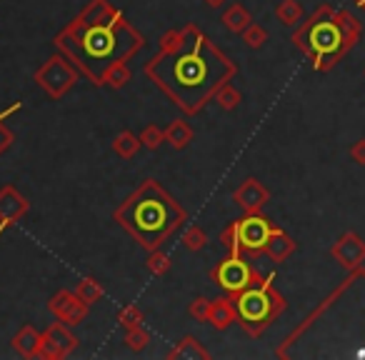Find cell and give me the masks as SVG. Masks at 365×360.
<instances>
[{"label":"cell","instance_id":"obj_5","mask_svg":"<svg viewBox=\"0 0 365 360\" xmlns=\"http://www.w3.org/2000/svg\"><path fill=\"white\" fill-rule=\"evenodd\" d=\"M275 273H268L235 295V310H238V323L250 338H260L280 315L288 308V300L273 285Z\"/></svg>","mask_w":365,"mask_h":360},{"label":"cell","instance_id":"obj_19","mask_svg":"<svg viewBox=\"0 0 365 360\" xmlns=\"http://www.w3.org/2000/svg\"><path fill=\"white\" fill-rule=\"evenodd\" d=\"M220 23H223L228 33L240 36V33H243L245 28L253 23V16H250V11L243 6V3H230V6L220 13Z\"/></svg>","mask_w":365,"mask_h":360},{"label":"cell","instance_id":"obj_14","mask_svg":"<svg viewBox=\"0 0 365 360\" xmlns=\"http://www.w3.org/2000/svg\"><path fill=\"white\" fill-rule=\"evenodd\" d=\"M28 210H31V200L16 185H3L0 188V220L18 223L21 218H26Z\"/></svg>","mask_w":365,"mask_h":360},{"label":"cell","instance_id":"obj_34","mask_svg":"<svg viewBox=\"0 0 365 360\" xmlns=\"http://www.w3.org/2000/svg\"><path fill=\"white\" fill-rule=\"evenodd\" d=\"M203 3H205L208 8H223L225 3H228V0H203Z\"/></svg>","mask_w":365,"mask_h":360},{"label":"cell","instance_id":"obj_27","mask_svg":"<svg viewBox=\"0 0 365 360\" xmlns=\"http://www.w3.org/2000/svg\"><path fill=\"white\" fill-rule=\"evenodd\" d=\"M215 103H218L223 110H235V108L243 103V96H240V91L233 86V83H225L223 88H218V93H215V98H213Z\"/></svg>","mask_w":365,"mask_h":360},{"label":"cell","instance_id":"obj_23","mask_svg":"<svg viewBox=\"0 0 365 360\" xmlns=\"http://www.w3.org/2000/svg\"><path fill=\"white\" fill-rule=\"evenodd\" d=\"M23 108V103L18 101V103H13L11 108H8V110H3L0 113V155H6L8 150H11V145L13 143H16V133L11 130V128L6 125V120L8 118L13 115V113H18Z\"/></svg>","mask_w":365,"mask_h":360},{"label":"cell","instance_id":"obj_2","mask_svg":"<svg viewBox=\"0 0 365 360\" xmlns=\"http://www.w3.org/2000/svg\"><path fill=\"white\" fill-rule=\"evenodd\" d=\"M53 46L91 86L120 91L130 83L128 63L145 48V36L110 0H91L53 36Z\"/></svg>","mask_w":365,"mask_h":360},{"label":"cell","instance_id":"obj_24","mask_svg":"<svg viewBox=\"0 0 365 360\" xmlns=\"http://www.w3.org/2000/svg\"><path fill=\"white\" fill-rule=\"evenodd\" d=\"M180 243H182V248H188L190 253H198V250H203L205 245H208V233H205L200 225H188V228L182 230V235H180Z\"/></svg>","mask_w":365,"mask_h":360},{"label":"cell","instance_id":"obj_10","mask_svg":"<svg viewBox=\"0 0 365 360\" xmlns=\"http://www.w3.org/2000/svg\"><path fill=\"white\" fill-rule=\"evenodd\" d=\"M41 335H43L41 358H46V360H63V358H68V355H71L78 345H81L78 335L73 333L71 325L63 323V320L51 323Z\"/></svg>","mask_w":365,"mask_h":360},{"label":"cell","instance_id":"obj_17","mask_svg":"<svg viewBox=\"0 0 365 360\" xmlns=\"http://www.w3.org/2000/svg\"><path fill=\"white\" fill-rule=\"evenodd\" d=\"M295 250H298V243H295L293 238H290L288 233H285L283 228H278L273 235H270L268 245H265V253L273 263H285L288 258H293Z\"/></svg>","mask_w":365,"mask_h":360},{"label":"cell","instance_id":"obj_35","mask_svg":"<svg viewBox=\"0 0 365 360\" xmlns=\"http://www.w3.org/2000/svg\"><path fill=\"white\" fill-rule=\"evenodd\" d=\"M13 223H6V220H0V238H3V233H6L8 228H11Z\"/></svg>","mask_w":365,"mask_h":360},{"label":"cell","instance_id":"obj_12","mask_svg":"<svg viewBox=\"0 0 365 360\" xmlns=\"http://www.w3.org/2000/svg\"><path fill=\"white\" fill-rule=\"evenodd\" d=\"M330 258L345 270H358L365 263V240L358 233L348 230L333 245H330Z\"/></svg>","mask_w":365,"mask_h":360},{"label":"cell","instance_id":"obj_22","mask_svg":"<svg viewBox=\"0 0 365 360\" xmlns=\"http://www.w3.org/2000/svg\"><path fill=\"white\" fill-rule=\"evenodd\" d=\"M275 18L285 28H295L303 21V6H300L298 0H280L278 6H275Z\"/></svg>","mask_w":365,"mask_h":360},{"label":"cell","instance_id":"obj_29","mask_svg":"<svg viewBox=\"0 0 365 360\" xmlns=\"http://www.w3.org/2000/svg\"><path fill=\"white\" fill-rule=\"evenodd\" d=\"M240 38H243V43L250 51H260V48L268 43V31H265L263 26H258V23H250V26L240 33Z\"/></svg>","mask_w":365,"mask_h":360},{"label":"cell","instance_id":"obj_31","mask_svg":"<svg viewBox=\"0 0 365 360\" xmlns=\"http://www.w3.org/2000/svg\"><path fill=\"white\" fill-rule=\"evenodd\" d=\"M118 325L120 328H135V325H143V310L138 308V305H125V308H120V313H118Z\"/></svg>","mask_w":365,"mask_h":360},{"label":"cell","instance_id":"obj_32","mask_svg":"<svg viewBox=\"0 0 365 360\" xmlns=\"http://www.w3.org/2000/svg\"><path fill=\"white\" fill-rule=\"evenodd\" d=\"M188 315L193 320H198V323H208V318H210V300L203 298V295H198V298H195L193 303L188 305Z\"/></svg>","mask_w":365,"mask_h":360},{"label":"cell","instance_id":"obj_15","mask_svg":"<svg viewBox=\"0 0 365 360\" xmlns=\"http://www.w3.org/2000/svg\"><path fill=\"white\" fill-rule=\"evenodd\" d=\"M41 343H43V335L38 333L33 325H23L16 335H13L11 345L21 358H41Z\"/></svg>","mask_w":365,"mask_h":360},{"label":"cell","instance_id":"obj_21","mask_svg":"<svg viewBox=\"0 0 365 360\" xmlns=\"http://www.w3.org/2000/svg\"><path fill=\"white\" fill-rule=\"evenodd\" d=\"M140 148H143L140 135H135V133H130V130H120L113 138V153H115L120 160H133Z\"/></svg>","mask_w":365,"mask_h":360},{"label":"cell","instance_id":"obj_11","mask_svg":"<svg viewBox=\"0 0 365 360\" xmlns=\"http://www.w3.org/2000/svg\"><path fill=\"white\" fill-rule=\"evenodd\" d=\"M48 310H51L56 320H63V323H68L73 328V325H81L83 320L88 318L91 305L83 303V300L78 298L76 290L63 288V290H58L51 300H48Z\"/></svg>","mask_w":365,"mask_h":360},{"label":"cell","instance_id":"obj_30","mask_svg":"<svg viewBox=\"0 0 365 360\" xmlns=\"http://www.w3.org/2000/svg\"><path fill=\"white\" fill-rule=\"evenodd\" d=\"M140 143L148 148V150H158V148L165 143V130L158 128L155 123H148V125L140 130Z\"/></svg>","mask_w":365,"mask_h":360},{"label":"cell","instance_id":"obj_36","mask_svg":"<svg viewBox=\"0 0 365 360\" xmlns=\"http://www.w3.org/2000/svg\"><path fill=\"white\" fill-rule=\"evenodd\" d=\"M353 3H355V6H358V8H360V11H363V13H365V0H353Z\"/></svg>","mask_w":365,"mask_h":360},{"label":"cell","instance_id":"obj_16","mask_svg":"<svg viewBox=\"0 0 365 360\" xmlns=\"http://www.w3.org/2000/svg\"><path fill=\"white\" fill-rule=\"evenodd\" d=\"M208 323L215 330H228L233 323H238V310H235V300L230 295L225 298H215L210 300V318Z\"/></svg>","mask_w":365,"mask_h":360},{"label":"cell","instance_id":"obj_18","mask_svg":"<svg viewBox=\"0 0 365 360\" xmlns=\"http://www.w3.org/2000/svg\"><path fill=\"white\" fill-rule=\"evenodd\" d=\"M168 358L170 360H175V358L178 360H208L210 353L203 348V343H200L198 338H193V335H182V338L168 350Z\"/></svg>","mask_w":365,"mask_h":360},{"label":"cell","instance_id":"obj_25","mask_svg":"<svg viewBox=\"0 0 365 360\" xmlns=\"http://www.w3.org/2000/svg\"><path fill=\"white\" fill-rule=\"evenodd\" d=\"M76 293H78V298H81L83 303H88V305L98 303V300L103 298V288H101V283H98L96 278H91V275H86V278L78 280Z\"/></svg>","mask_w":365,"mask_h":360},{"label":"cell","instance_id":"obj_28","mask_svg":"<svg viewBox=\"0 0 365 360\" xmlns=\"http://www.w3.org/2000/svg\"><path fill=\"white\" fill-rule=\"evenodd\" d=\"M145 268L150 270L153 275H158V278H163V275L170 273L173 260H170V255H165L160 248H158V250H150V253H148V258H145Z\"/></svg>","mask_w":365,"mask_h":360},{"label":"cell","instance_id":"obj_6","mask_svg":"<svg viewBox=\"0 0 365 360\" xmlns=\"http://www.w3.org/2000/svg\"><path fill=\"white\" fill-rule=\"evenodd\" d=\"M278 230V225L263 213H245L243 218L225 225L220 233V243L225 245L228 255H263L270 235Z\"/></svg>","mask_w":365,"mask_h":360},{"label":"cell","instance_id":"obj_4","mask_svg":"<svg viewBox=\"0 0 365 360\" xmlns=\"http://www.w3.org/2000/svg\"><path fill=\"white\" fill-rule=\"evenodd\" d=\"M360 36L363 23L353 13L323 3L310 13L308 21L298 23L290 43L308 58L313 71L328 73L358 46Z\"/></svg>","mask_w":365,"mask_h":360},{"label":"cell","instance_id":"obj_33","mask_svg":"<svg viewBox=\"0 0 365 360\" xmlns=\"http://www.w3.org/2000/svg\"><path fill=\"white\" fill-rule=\"evenodd\" d=\"M348 155L353 158L358 165H365V138H360V140H355L353 145L348 148Z\"/></svg>","mask_w":365,"mask_h":360},{"label":"cell","instance_id":"obj_20","mask_svg":"<svg viewBox=\"0 0 365 360\" xmlns=\"http://www.w3.org/2000/svg\"><path fill=\"white\" fill-rule=\"evenodd\" d=\"M163 130H165V143L173 150H185L195 138V130L185 120H170Z\"/></svg>","mask_w":365,"mask_h":360},{"label":"cell","instance_id":"obj_1","mask_svg":"<svg viewBox=\"0 0 365 360\" xmlns=\"http://www.w3.org/2000/svg\"><path fill=\"white\" fill-rule=\"evenodd\" d=\"M143 73L185 115H198L218 88L233 81L238 63L195 23H188L180 31L173 28L163 33L158 53L143 66Z\"/></svg>","mask_w":365,"mask_h":360},{"label":"cell","instance_id":"obj_8","mask_svg":"<svg viewBox=\"0 0 365 360\" xmlns=\"http://www.w3.org/2000/svg\"><path fill=\"white\" fill-rule=\"evenodd\" d=\"M260 278H263V273H258V270L253 268V263H248L245 255H228V258L220 260V263L210 270V280L218 283L230 298L243 293L245 288L258 283Z\"/></svg>","mask_w":365,"mask_h":360},{"label":"cell","instance_id":"obj_9","mask_svg":"<svg viewBox=\"0 0 365 360\" xmlns=\"http://www.w3.org/2000/svg\"><path fill=\"white\" fill-rule=\"evenodd\" d=\"M358 280H365V270H363V268H358V270H348V278H345L343 283H340L338 288H335L333 293H330L328 298H325L323 303H320L318 308H315L313 313H310L308 318H305L303 323H300L298 328H295L293 333H290L288 338L283 340V345H278V348H275V355H278V358H288V355H290V348H293V345L298 343V340L303 338V335L308 333V330L313 328V325L318 323L320 318H323V315H325V310H330V308H333V305L338 303L340 298H343V293H345V290H350V288H353V285L358 283Z\"/></svg>","mask_w":365,"mask_h":360},{"label":"cell","instance_id":"obj_13","mask_svg":"<svg viewBox=\"0 0 365 360\" xmlns=\"http://www.w3.org/2000/svg\"><path fill=\"white\" fill-rule=\"evenodd\" d=\"M268 200H270V190L260 183L258 178H245L243 183L233 190V203L243 213H260L268 205Z\"/></svg>","mask_w":365,"mask_h":360},{"label":"cell","instance_id":"obj_7","mask_svg":"<svg viewBox=\"0 0 365 360\" xmlns=\"http://www.w3.org/2000/svg\"><path fill=\"white\" fill-rule=\"evenodd\" d=\"M78 78H81V71H78L63 53H56V56H51L41 68H38L33 81H36L53 101H61V98L76 86Z\"/></svg>","mask_w":365,"mask_h":360},{"label":"cell","instance_id":"obj_3","mask_svg":"<svg viewBox=\"0 0 365 360\" xmlns=\"http://www.w3.org/2000/svg\"><path fill=\"white\" fill-rule=\"evenodd\" d=\"M113 220L140 245L143 250H158L178 228L188 223L182 208L158 180L145 178L115 210Z\"/></svg>","mask_w":365,"mask_h":360},{"label":"cell","instance_id":"obj_26","mask_svg":"<svg viewBox=\"0 0 365 360\" xmlns=\"http://www.w3.org/2000/svg\"><path fill=\"white\" fill-rule=\"evenodd\" d=\"M123 343L133 350V353H140L150 345V333H148L145 325H135V328H128L125 335H123Z\"/></svg>","mask_w":365,"mask_h":360}]
</instances>
